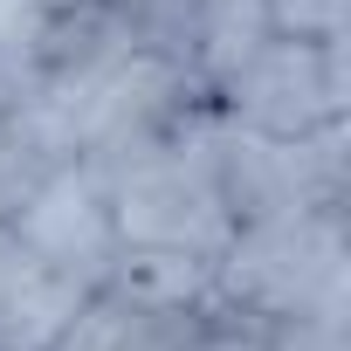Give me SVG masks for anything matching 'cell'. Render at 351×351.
I'll return each mask as SVG.
<instances>
[{"label":"cell","instance_id":"6da1fadb","mask_svg":"<svg viewBox=\"0 0 351 351\" xmlns=\"http://www.w3.org/2000/svg\"><path fill=\"white\" fill-rule=\"evenodd\" d=\"M214 303L234 317L276 324V317H324L344 324V234L337 207L248 221L214 255Z\"/></svg>","mask_w":351,"mask_h":351},{"label":"cell","instance_id":"7a4b0ae2","mask_svg":"<svg viewBox=\"0 0 351 351\" xmlns=\"http://www.w3.org/2000/svg\"><path fill=\"white\" fill-rule=\"evenodd\" d=\"M228 124L262 138H303L344 117V35L337 42H289L269 35L228 83Z\"/></svg>","mask_w":351,"mask_h":351},{"label":"cell","instance_id":"3957f363","mask_svg":"<svg viewBox=\"0 0 351 351\" xmlns=\"http://www.w3.org/2000/svg\"><path fill=\"white\" fill-rule=\"evenodd\" d=\"M14 248H28L42 269L56 276H76V282H104L110 255H117V221H110V193L97 180L90 158H69V165H49L42 180L28 186V200L14 207L8 221Z\"/></svg>","mask_w":351,"mask_h":351},{"label":"cell","instance_id":"277c9868","mask_svg":"<svg viewBox=\"0 0 351 351\" xmlns=\"http://www.w3.org/2000/svg\"><path fill=\"white\" fill-rule=\"evenodd\" d=\"M131 310H207L214 303V255L165 248V241H117L104 282Z\"/></svg>","mask_w":351,"mask_h":351},{"label":"cell","instance_id":"5b68a950","mask_svg":"<svg viewBox=\"0 0 351 351\" xmlns=\"http://www.w3.org/2000/svg\"><path fill=\"white\" fill-rule=\"evenodd\" d=\"M124 324H131V303L110 296V289H90V296L76 303V317L56 330L49 351H117V344H124Z\"/></svg>","mask_w":351,"mask_h":351},{"label":"cell","instance_id":"8992f818","mask_svg":"<svg viewBox=\"0 0 351 351\" xmlns=\"http://www.w3.org/2000/svg\"><path fill=\"white\" fill-rule=\"evenodd\" d=\"M49 28V0H0V69L35 76V42Z\"/></svg>","mask_w":351,"mask_h":351},{"label":"cell","instance_id":"52a82bcc","mask_svg":"<svg viewBox=\"0 0 351 351\" xmlns=\"http://www.w3.org/2000/svg\"><path fill=\"white\" fill-rule=\"evenodd\" d=\"M186 351H269V324H193Z\"/></svg>","mask_w":351,"mask_h":351},{"label":"cell","instance_id":"ba28073f","mask_svg":"<svg viewBox=\"0 0 351 351\" xmlns=\"http://www.w3.org/2000/svg\"><path fill=\"white\" fill-rule=\"evenodd\" d=\"M62 8H83V0H49V14H62Z\"/></svg>","mask_w":351,"mask_h":351}]
</instances>
